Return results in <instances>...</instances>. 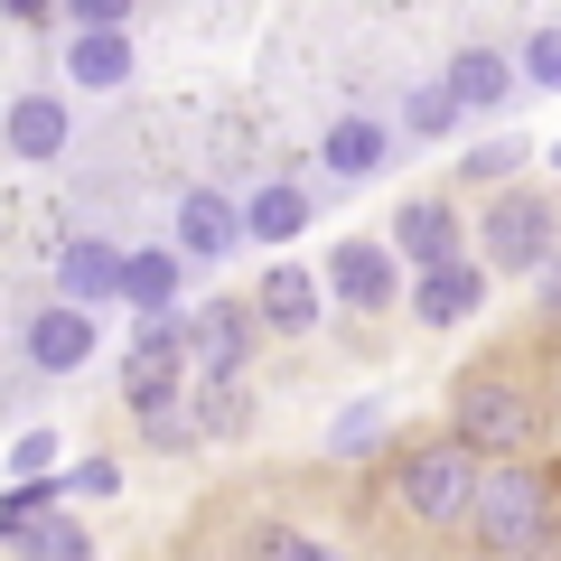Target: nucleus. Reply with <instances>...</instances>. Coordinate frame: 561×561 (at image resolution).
Here are the masks:
<instances>
[{"instance_id":"obj_1","label":"nucleus","mask_w":561,"mask_h":561,"mask_svg":"<svg viewBox=\"0 0 561 561\" xmlns=\"http://www.w3.org/2000/svg\"><path fill=\"white\" fill-rule=\"evenodd\" d=\"M468 542L486 561H542L561 542V496H552V468L534 459H486L478 505H468Z\"/></svg>"},{"instance_id":"obj_2","label":"nucleus","mask_w":561,"mask_h":561,"mask_svg":"<svg viewBox=\"0 0 561 561\" xmlns=\"http://www.w3.org/2000/svg\"><path fill=\"white\" fill-rule=\"evenodd\" d=\"M478 478H486V459L459 440V431H449V440H412V449L393 459V505H402L412 534H468Z\"/></svg>"},{"instance_id":"obj_3","label":"nucleus","mask_w":561,"mask_h":561,"mask_svg":"<svg viewBox=\"0 0 561 561\" xmlns=\"http://www.w3.org/2000/svg\"><path fill=\"white\" fill-rule=\"evenodd\" d=\"M534 431H542V393L515 365H478V375L459 383V440L478 449V459H524Z\"/></svg>"},{"instance_id":"obj_4","label":"nucleus","mask_w":561,"mask_h":561,"mask_svg":"<svg viewBox=\"0 0 561 561\" xmlns=\"http://www.w3.org/2000/svg\"><path fill=\"white\" fill-rule=\"evenodd\" d=\"M478 243H486V272L542 280V262L561 253V216H552V197H542V187H496V197H486V216H478Z\"/></svg>"},{"instance_id":"obj_5","label":"nucleus","mask_w":561,"mask_h":561,"mask_svg":"<svg viewBox=\"0 0 561 561\" xmlns=\"http://www.w3.org/2000/svg\"><path fill=\"white\" fill-rule=\"evenodd\" d=\"M179 393H197V365H187L179 309H169V319H140L131 365H122V402H131V421H169V412H179Z\"/></svg>"},{"instance_id":"obj_6","label":"nucleus","mask_w":561,"mask_h":561,"mask_svg":"<svg viewBox=\"0 0 561 561\" xmlns=\"http://www.w3.org/2000/svg\"><path fill=\"white\" fill-rule=\"evenodd\" d=\"M179 337H187V365H197V383H234V365H243V337H253V309H243V300L179 309Z\"/></svg>"},{"instance_id":"obj_7","label":"nucleus","mask_w":561,"mask_h":561,"mask_svg":"<svg viewBox=\"0 0 561 561\" xmlns=\"http://www.w3.org/2000/svg\"><path fill=\"white\" fill-rule=\"evenodd\" d=\"M328 290H337L356 319H375V309L402 300V253H393V243H365V234L337 243V253H328Z\"/></svg>"},{"instance_id":"obj_8","label":"nucleus","mask_w":561,"mask_h":561,"mask_svg":"<svg viewBox=\"0 0 561 561\" xmlns=\"http://www.w3.org/2000/svg\"><path fill=\"white\" fill-rule=\"evenodd\" d=\"M383 243H393L402 262H421V272H440V262L468 253V243H459V206H449V197H402V206H393V234H383Z\"/></svg>"},{"instance_id":"obj_9","label":"nucleus","mask_w":561,"mask_h":561,"mask_svg":"<svg viewBox=\"0 0 561 561\" xmlns=\"http://www.w3.org/2000/svg\"><path fill=\"white\" fill-rule=\"evenodd\" d=\"M234 243H253V234H243V206L216 197V187H187V197H179V253L187 262H225Z\"/></svg>"},{"instance_id":"obj_10","label":"nucleus","mask_w":561,"mask_h":561,"mask_svg":"<svg viewBox=\"0 0 561 561\" xmlns=\"http://www.w3.org/2000/svg\"><path fill=\"white\" fill-rule=\"evenodd\" d=\"M478 300H486V262H468V253L412 280V319H421V328H459V319H478Z\"/></svg>"},{"instance_id":"obj_11","label":"nucleus","mask_w":561,"mask_h":561,"mask_svg":"<svg viewBox=\"0 0 561 561\" xmlns=\"http://www.w3.org/2000/svg\"><path fill=\"white\" fill-rule=\"evenodd\" d=\"M253 319L280 328V337H309L319 328V272H300V262H272L253 290Z\"/></svg>"},{"instance_id":"obj_12","label":"nucleus","mask_w":561,"mask_h":561,"mask_svg":"<svg viewBox=\"0 0 561 561\" xmlns=\"http://www.w3.org/2000/svg\"><path fill=\"white\" fill-rule=\"evenodd\" d=\"M84 356H94V309L57 300L38 328H28V365H38V375H76Z\"/></svg>"},{"instance_id":"obj_13","label":"nucleus","mask_w":561,"mask_h":561,"mask_svg":"<svg viewBox=\"0 0 561 561\" xmlns=\"http://www.w3.org/2000/svg\"><path fill=\"white\" fill-rule=\"evenodd\" d=\"M131 38L122 28H76L66 38V84H84V94H113V84H131Z\"/></svg>"},{"instance_id":"obj_14","label":"nucleus","mask_w":561,"mask_h":561,"mask_svg":"<svg viewBox=\"0 0 561 561\" xmlns=\"http://www.w3.org/2000/svg\"><path fill=\"white\" fill-rule=\"evenodd\" d=\"M383 150H393V131H383L375 113H337L319 131V169H337V179H375Z\"/></svg>"},{"instance_id":"obj_15","label":"nucleus","mask_w":561,"mask_h":561,"mask_svg":"<svg viewBox=\"0 0 561 561\" xmlns=\"http://www.w3.org/2000/svg\"><path fill=\"white\" fill-rule=\"evenodd\" d=\"M66 140H76L66 94H20L10 103V150H20V160H66Z\"/></svg>"},{"instance_id":"obj_16","label":"nucleus","mask_w":561,"mask_h":561,"mask_svg":"<svg viewBox=\"0 0 561 561\" xmlns=\"http://www.w3.org/2000/svg\"><path fill=\"white\" fill-rule=\"evenodd\" d=\"M440 84L459 94V113H496V103H515V57H496V47H459Z\"/></svg>"},{"instance_id":"obj_17","label":"nucleus","mask_w":561,"mask_h":561,"mask_svg":"<svg viewBox=\"0 0 561 561\" xmlns=\"http://www.w3.org/2000/svg\"><path fill=\"white\" fill-rule=\"evenodd\" d=\"M57 290H66L76 309L122 300V253H113V243H94V234H76V243L57 253Z\"/></svg>"},{"instance_id":"obj_18","label":"nucleus","mask_w":561,"mask_h":561,"mask_svg":"<svg viewBox=\"0 0 561 561\" xmlns=\"http://www.w3.org/2000/svg\"><path fill=\"white\" fill-rule=\"evenodd\" d=\"M122 300H131L140 319H169V309H179V253H169V243L122 253Z\"/></svg>"},{"instance_id":"obj_19","label":"nucleus","mask_w":561,"mask_h":561,"mask_svg":"<svg viewBox=\"0 0 561 561\" xmlns=\"http://www.w3.org/2000/svg\"><path fill=\"white\" fill-rule=\"evenodd\" d=\"M300 225H309V197H300V187H290V179L253 187V206H243V234H253V243H290V234H300Z\"/></svg>"},{"instance_id":"obj_20","label":"nucleus","mask_w":561,"mask_h":561,"mask_svg":"<svg viewBox=\"0 0 561 561\" xmlns=\"http://www.w3.org/2000/svg\"><path fill=\"white\" fill-rule=\"evenodd\" d=\"M20 561H94V534H84L76 515H38L20 534Z\"/></svg>"},{"instance_id":"obj_21","label":"nucleus","mask_w":561,"mask_h":561,"mask_svg":"<svg viewBox=\"0 0 561 561\" xmlns=\"http://www.w3.org/2000/svg\"><path fill=\"white\" fill-rule=\"evenodd\" d=\"M262 561H346L328 534H300V524H280V534H262Z\"/></svg>"},{"instance_id":"obj_22","label":"nucleus","mask_w":561,"mask_h":561,"mask_svg":"<svg viewBox=\"0 0 561 561\" xmlns=\"http://www.w3.org/2000/svg\"><path fill=\"white\" fill-rule=\"evenodd\" d=\"M375 440H383V412H375V402L337 412V431H328V449H337V459H356V449H375Z\"/></svg>"},{"instance_id":"obj_23","label":"nucleus","mask_w":561,"mask_h":561,"mask_svg":"<svg viewBox=\"0 0 561 561\" xmlns=\"http://www.w3.org/2000/svg\"><path fill=\"white\" fill-rule=\"evenodd\" d=\"M412 131H459V94H449V84H431V94H412Z\"/></svg>"},{"instance_id":"obj_24","label":"nucleus","mask_w":561,"mask_h":561,"mask_svg":"<svg viewBox=\"0 0 561 561\" xmlns=\"http://www.w3.org/2000/svg\"><path fill=\"white\" fill-rule=\"evenodd\" d=\"M524 76H534L542 94H561V28H542V38L524 47Z\"/></svg>"},{"instance_id":"obj_25","label":"nucleus","mask_w":561,"mask_h":561,"mask_svg":"<svg viewBox=\"0 0 561 561\" xmlns=\"http://www.w3.org/2000/svg\"><path fill=\"white\" fill-rule=\"evenodd\" d=\"M131 10H140V0H66V20H76V28H131Z\"/></svg>"},{"instance_id":"obj_26","label":"nucleus","mask_w":561,"mask_h":561,"mask_svg":"<svg viewBox=\"0 0 561 561\" xmlns=\"http://www.w3.org/2000/svg\"><path fill=\"white\" fill-rule=\"evenodd\" d=\"M505 169H524V160H515V150H505V140H486L478 160H468V179H478V187H505Z\"/></svg>"},{"instance_id":"obj_27","label":"nucleus","mask_w":561,"mask_h":561,"mask_svg":"<svg viewBox=\"0 0 561 561\" xmlns=\"http://www.w3.org/2000/svg\"><path fill=\"white\" fill-rule=\"evenodd\" d=\"M47 459H57V440H47V431H28V440L10 449V468H20V478H47Z\"/></svg>"},{"instance_id":"obj_28","label":"nucleus","mask_w":561,"mask_h":561,"mask_svg":"<svg viewBox=\"0 0 561 561\" xmlns=\"http://www.w3.org/2000/svg\"><path fill=\"white\" fill-rule=\"evenodd\" d=\"M113 486H122L113 459H84V468H76V496H113Z\"/></svg>"},{"instance_id":"obj_29","label":"nucleus","mask_w":561,"mask_h":561,"mask_svg":"<svg viewBox=\"0 0 561 561\" xmlns=\"http://www.w3.org/2000/svg\"><path fill=\"white\" fill-rule=\"evenodd\" d=\"M542 319H552V328H561V253H552V262H542Z\"/></svg>"},{"instance_id":"obj_30","label":"nucleus","mask_w":561,"mask_h":561,"mask_svg":"<svg viewBox=\"0 0 561 561\" xmlns=\"http://www.w3.org/2000/svg\"><path fill=\"white\" fill-rule=\"evenodd\" d=\"M10 20H47V10H66V0H0Z\"/></svg>"},{"instance_id":"obj_31","label":"nucleus","mask_w":561,"mask_h":561,"mask_svg":"<svg viewBox=\"0 0 561 561\" xmlns=\"http://www.w3.org/2000/svg\"><path fill=\"white\" fill-rule=\"evenodd\" d=\"M552 179H561V150H552Z\"/></svg>"},{"instance_id":"obj_32","label":"nucleus","mask_w":561,"mask_h":561,"mask_svg":"<svg viewBox=\"0 0 561 561\" xmlns=\"http://www.w3.org/2000/svg\"><path fill=\"white\" fill-rule=\"evenodd\" d=\"M187 561H206V552H187Z\"/></svg>"}]
</instances>
